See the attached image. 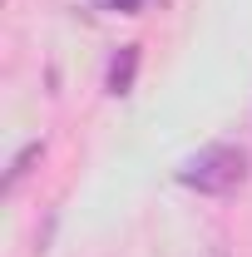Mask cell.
<instances>
[{
  "label": "cell",
  "mask_w": 252,
  "mask_h": 257,
  "mask_svg": "<svg viewBox=\"0 0 252 257\" xmlns=\"http://www.w3.org/2000/svg\"><path fill=\"white\" fill-rule=\"evenodd\" d=\"M40 154H45V144H25V149H20V154H15V163H10V173H5V188H10V193L20 188V178H25V173H30V163L40 159Z\"/></svg>",
  "instance_id": "3"
},
{
  "label": "cell",
  "mask_w": 252,
  "mask_h": 257,
  "mask_svg": "<svg viewBox=\"0 0 252 257\" xmlns=\"http://www.w3.org/2000/svg\"><path fill=\"white\" fill-rule=\"evenodd\" d=\"M89 5H94V10H109V15H134L144 0H89Z\"/></svg>",
  "instance_id": "4"
},
{
  "label": "cell",
  "mask_w": 252,
  "mask_h": 257,
  "mask_svg": "<svg viewBox=\"0 0 252 257\" xmlns=\"http://www.w3.org/2000/svg\"><path fill=\"white\" fill-rule=\"evenodd\" d=\"M178 183L193 193H208V198H227L247 183V154L232 144H208L178 168Z\"/></svg>",
  "instance_id": "1"
},
{
  "label": "cell",
  "mask_w": 252,
  "mask_h": 257,
  "mask_svg": "<svg viewBox=\"0 0 252 257\" xmlns=\"http://www.w3.org/2000/svg\"><path fill=\"white\" fill-rule=\"evenodd\" d=\"M134 69H139V45H124L114 64H109V94H129L134 89Z\"/></svg>",
  "instance_id": "2"
}]
</instances>
